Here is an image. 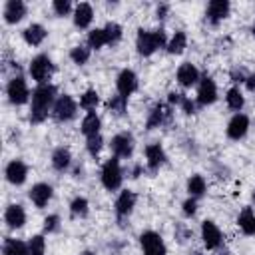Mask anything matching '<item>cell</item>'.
<instances>
[{"label": "cell", "instance_id": "obj_1", "mask_svg": "<svg viewBox=\"0 0 255 255\" xmlns=\"http://www.w3.org/2000/svg\"><path fill=\"white\" fill-rule=\"evenodd\" d=\"M58 96L60 94H58V88L54 84L34 86L32 88V100L28 104V108H30L28 122L38 126V124H44L48 118H52V108H54Z\"/></svg>", "mask_w": 255, "mask_h": 255}, {"label": "cell", "instance_id": "obj_2", "mask_svg": "<svg viewBox=\"0 0 255 255\" xmlns=\"http://www.w3.org/2000/svg\"><path fill=\"white\" fill-rule=\"evenodd\" d=\"M167 34L163 28H139L135 34V52L139 58H151L159 50H165L167 46Z\"/></svg>", "mask_w": 255, "mask_h": 255}, {"label": "cell", "instance_id": "obj_3", "mask_svg": "<svg viewBox=\"0 0 255 255\" xmlns=\"http://www.w3.org/2000/svg\"><path fill=\"white\" fill-rule=\"evenodd\" d=\"M124 165L122 159H118L116 155H110L108 159H104V163L100 165V183L106 191H120L124 185Z\"/></svg>", "mask_w": 255, "mask_h": 255}, {"label": "cell", "instance_id": "obj_4", "mask_svg": "<svg viewBox=\"0 0 255 255\" xmlns=\"http://www.w3.org/2000/svg\"><path fill=\"white\" fill-rule=\"evenodd\" d=\"M54 74H56V64H54V60H52L48 54H44V52L36 54V56L30 60V64H28V78H30L36 86L52 84Z\"/></svg>", "mask_w": 255, "mask_h": 255}, {"label": "cell", "instance_id": "obj_5", "mask_svg": "<svg viewBox=\"0 0 255 255\" xmlns=\"http://www.w3.org/2000/svg\"><path fill=\"white\" fill-rule=\"evenodd\" d=\"M4 92H6V100H8L14 108L26 106V104H30V100H32L30 84H28V80H26L22 74L12 76V78L6 82Z\"/></svg>", "mask_w": 255, "mask_h": 255}, {"label": "cell", "instance_id": "obj_6", "mask_svg": "<svg viewBox=\"0 0 255 255\" xmlns=\"http://www.w3.org/2000/svg\"><path fill=\"white\" fill-rule=\"evenodd\" d=\"M80 114V104L74 96L70 94H60L56 98V104L52 108V120L58 124H70L78 118Z\"/></svg>", "mask_w": 255, "mask_h": 255}, {"label": "cell", "instance_id": "obj_7", "mask_svg": "<svg viewBox=\"0 0 255 255\" xmlns=\"http://www.w3.org/2000/svg\"><path fill=\"white\" fill-rule=\"evenodd\" d=\"M197 108H209L219 100V88L217 82L211 76H201L199 84L195 86V96H193Z\"/></svg>", "mask_w": 255, "mask_h": 255}, {"label": "cell", "instance_id": "obj_8", "mask_svg": "<svg viewBox=\"0 0 255 255\" xmlns=\"http://www.w3.org/2000/svg\"><path fill=\"white\" fill-rule=\"evenodd\" d=\"M108 145L112 155H116L118 159H129L135 151V137L131 131H118L112 135Z\"/></svg>", "mask_w": 255, "mask_h": 255}, {"label": "cell", "instance_id": "obj_9", "mask_svg": "<svg viewBox=\"0 0 255 255\" xmlns=\"http://www.w3.org/2000/svg\"><path fill=\"white\" fill-rule=\"evenodd\" d=\"M199 239L205 251H217L223 245V231L213 219H203L199 225Z\"/></svg>", "mask_w": 255, "mask_h": 255}, {"label": "cell", "instance_id": "obj_10", "mask_svg": "<svg viewBox=\"0 0 255 255\" xmlns=\"http://www.w3.org/2000/svg\"><path fill=\"white\" fill-rule=\"evenodd\" d=\"M139 90V76L131 68H124L116 76V94L122 96L124 100H129L135 92Z\"/></svg>", "mask_w": 255, "mask_h": 255}, {"label": "cell", "instance_id": "obj_11", "mask_svg": "<svg viewBox=\"0 0 255 255\" xmlns=\"http://www.w3.org/2000/svg\"><path fill=\"white\" fill-rule=\"evenodd\" d=\"M135 205H137V193L133 189H120L114 201V213L118 221L129 219L131 213L135 211Z\"/></svg>", "mask_w": 255, "mask_h": 255}, {"label": "cell", "instance_id": "obj_12", "mask_svg": "<svg viewBox=\"0 0 255 255\" xmlns=\"http://www.w3.org/2000/svg\"><path fill=\"white\" fill-rule=\"evenodd\" d=\"M139 249L141 255H167V245L155 229H145L139 233Z\"/></svg>", "mask_w": 255, "mask_h": 255}, {"label": "cell", "instance_id": "obj_13", "mask_svg": "<svg viewBox=\"0 0 255 255\" xmlns=\"http://www.w3.org/2000/svg\"><path fill=\"white\" fill-rule=\"evenodd\" d=\"M249 128H251V120L245 112H239V114H231V118L227 120L225 124V135L231 139V141H241L247 137L249 133Z\"/></svg>", "mask_w": 255, "mask_h": 255}, {"label": "cell", "instance_id": "obj_14", "mask_svg": "<svg viewBox=\"0 0 255 255\" xmlns=\"http://www.w3.org/2000/svg\"><path fill=\"white\" fill-rule=\"evenodd\" d=\"M28 175H30V165L20 157H14L4 165V179L14 187L24 185L28 181Z\"/></svg>", "mask_w": 255, "mask_h": 255}, {"label": "cell", "instance_id": "obj_15", "mask_svg": "<svg viewBox=\"0 0 255 255\" xmlns=\"http://www.w3.org/2000/svg\"><path fill=\"white\" fill-rule=\"evenodd\" d=\"M201 72H199V68L193 64V62H181L179 66H177V70H175V82H177V86L181 88V90H191V88H195L197 84H199V80H201Z\"/></svg>", "mask_w": 255, "mask_h": 255}, {"label": "cell", "instance_id": "obj_16", "mask_svg": "<svg viewBox=\"0 0 255 255\" xmlns=\"http://www.w3.org/2000/svg\"><path fill=\"white\" fill-rule=\"evenodd\" d=\"M143 157H145V169L155 173L167 163V151L159 141H151L143 147Z\"/></svg>", "mask_w": 255, "mask_h": 255}, {"label": "cell", "instance_id": "obj_17", "mask_svg": "<svg viewBox=\"0 0 255 255\" xmlns=\"http://www.w3.org/2000/svg\"><path fill=\"white\" fill-rule=\"evenodd\" d=\"M28 199L36 209H44L50 205V201L54 199V187L48 181H36L30 189H28Z\"/></svg>", "mask_w": 255, "mask_h": 255}, {"label": "cell", "instance_id": "obj_18", "mask_svg": "<svg viewBox=\"0 0 255 255\" xmlns=\"http://www.w3.org/2000/svg\"><path fill=\"white\" fill-rule=\"evenodd\" d=\"M231 14V2L229 0H209L205 6V22L209 26H217L223 20H227Z\"/></svg>", "mask_w": 255, "mask_h": 255}, {"label": "cell", "instance_id": "obj_19", "mask_svg": "<svg viewBox=\"0 0 255 255\" xmlns=\"http://www.w3.org/2000/svg\"><path fill=\"white\" fill-rule=\"evenodd\" d=\"M94 18H96V10L90 2H78L74 6V12H72V24L76 30H92V24H94Z\"/></svg>", "mask_w": 255, "mask_h": 255}, {"label": "cell", "instance_id": "obj_20", "mask_svg": "<svg viewBox=\"0 0 255 255\" xmlns=\"http://www.w3.org/2000/svg\"><path fill=\"white\" fill-rule=\"evenodd\" d=\"M28 16V4L24 0H8L2 8V18L8 26L20 24Z\"/></svg>", "mask_w": 255, "mask_h": 255}, {"label": "cell", "instance_id": "obj_21", "mask_svg": "<svg viewBox=\"0 0 255 255\" xmlns=\"http://www.w3.org/2000/svg\"><path fill=\"white\" fill-rule=\"evenodd\" d=\"M171 106L169 104H161L157 102L149 112H147V118H145V129H155V128H163L169 120H171Z\"/></svg>", "mask_w": 255, "mask_h": 255}, {"label": "cell", "instance_id": "obj_22", "mask_svg": "<svg viewBox=\"0 0 255 255\" xmlns=\"http://www.w3.org/2000/svg\"><path fill=\"white\" fill-rule=\"evenodd\" d=\"M50 165L58 173H68L72 169V165H74V155H72L70 147L68 145L54 147L52 153H50Z\"/></svg>", "mask_w": 255, "mask_h": 255}, {"label": "cell", "instance_id": "obj_23", "mask_svg": "<svg viewBox=\"0 0 255 255\" xmlns=\"http://www.w3.org/2000/svg\"><path fill=\"white\" fill-rule=\"evenodd\" d=\"M26 221H28V213H26L24 205H20V203L6 205V209H4V223H6V227L10 231L22 229L26 225Z\"/></svg>", "mask_w": 255, "mask_h": 255}, {"label": "cell", "instance_id": "obj_24", "mask_svg": "<svg viewBox=\"0 0 255 255\" xmlns=\"http://www.w3.org/2000/svg\"><path fill=\"white\" fill-rule=\"evenodd\" d=\"M22 40L30 46V48H38L48 40V28L40 22H32L22 30Z\"/></svg>", "mask_w": 255, "mask_h": 255}, {"label": "cell", "instance_id": "obj_25", "mask_svg": "<svg viewBox=\"0 0 255 255\" xmlns=\"http://www.w3.org/2000/svg\"><path fill=\"white\" fill-rule=\"evenodd\" d=\"M102 128H104V122H102V116L98 112H88L82 122H80V133L88 139V137H94L98 133H102Z\"/></svg>", "mask_w": 255, "mask_h": 255}, {"label": "cell", "instance_id": "obj_26", "mask_svg": "<svg viewBox=\"0 0 255 255\" xmlns=\"http://www.w3.org/2000/svg\"><path fill=\"white\" fill-rule=\"evenodd\" d=\"M223 100H225L227 110H229V112H233V114L243 112L245 102H247V100H245V92L241 90V86H231V88H227V92H225Z\"/></svg>", "mask_w": 255, "mask_h": 255}, {"label": "cell", "instance_id": "obj_27", "mask_svg": "<svg viewBox=\"0 0 255 255\" xmlns=\"http://www.w3.org/2000/svg\"><path fill=\"white\" fill-rule=\"evenodd\" d=\"M189 46V38L185 34V30H175L169 38H167V46H165V52L169 56H181Z\"/></svg>", "mask_w": 255, "mask_h": 255}, {"label": "cell", "instance_id": "obj_28", "mask_svg": "<svg viewBox=\"0 0 255 255\" xmlns=\"http://www.w3.org/2000/svg\"><path fill=\"white\" fill-rule=\"evenodd\" d=\"M185 191H187V197H195V199L205 197L207 195V179L201 173H191L185 181Z\"/></svg>", "mask_w": 255, "mask_h": 255}, {"label": "cell", "instance_id": "obj_29", "mask_svg": "<svg viewBox=\"0 0 255 255\" xmlns=\"http://www.w3.org/2000/svg\"><path fill=\"white\" fill-rule=\"evenodd\" d=\"M237 227L245 237H253L255 235V209L251 205L243 207L237 215Z\"/></svg>", "mask_w": 255, "mask_h": 255}, {"label": "cell", "instance_id": "obj_30", "mask_svg": "<svg viewBox=\"0 0 255 255\" xmlns=\"http://www.w3.org/2000/svg\"><path fill=\"white\" fill-rule=\"evenodd\" d=\"M86 46H88L92 52H98V50H104L106 46H110L104 26H96V28H92V30L86 34Z\"/></svg>", "mask_w": 255, "mask_h": 255}, {"label": "cell", "instance_id": "obj_31", "mask_svg": "<svg viewBox=\"0 0 255 255\" xmlns=\"http://www.w3.org/2000/svg\"><path fill=\"white\" fill-rule=\"evenodd\" d=\"M78 104H80V110H84L86 114H88V112H96V110H98V106L102 104L98 90H96V88H86V90L80 94Z\"/></svg>", "mask_w": 255, "mask_h": 255}, {"label": "cell", "instance_id": "obj_32", "mask_svg": "<svg viewBox=\"0 0 255 255\" xmlns=\"http://www.w3.org/2000/svg\"><path fill=\"white\" fill-rule=\"evenodd\" d=\"M2 255H30L28 241L18 237H4L2 241Z\"/></svg>", "mask_w": 255, "mask_h": 255}, {"label": "cell", "instance_id": "obj_33", "mask_svg": "<svg viewBox=\"0 0 255 255\" xmlns=\"http://www.w3.org/2000/svg\"><path fill=\"white\" fill-rule=\"evenodd\" d=\"M68 209H70V217H72V219H86V217L90 215V201H88V197H84V195H76V197L70 201Z\"/></svg>", "mask_w": 255, "mask_h": 255}, {"label": "cell", "instance_id": "obj_34", "mask_svg": "<svg viewBox=\"0 0 255 255\" xmlns=\"http://www.w3.org/2000/svg\"><path fill=\"white\" fill-rule=\"evenodd\" d=\"M68 56H70V62H72V64H76V66H86V64L90 62V58H92V50H90L86 44H76V46L70 48Z\"/></svg>", "mask_w": 255, "mask_h": 255}, {"label": "cell", "instance_id": "obj_35", "mask_svg": "<svg viewBox=\"0 0 255 255\" xmlns=\"http://www.w3.org/2000/svg\"><path fill=\"white\" fill-rule=\"evenodd\" d=\"M104 30H106V36H108V44L110 46H116V44L122 42V38H124V26L120 22L110 20V22L104 24Z\"/></svg>", "mask_w": 255, "mask_h": 255}, {"label": "cell", "instance_id": "obj_36", "mask_svg": "<svg viewBox=\"0 0 255 255\" xmlns=\"http://www.w3.org/2000/svg\"><path fill=\"white\" fill-rule=\"evenodd\" d=\"M28 251H30V255H46V251H48L46 235L36 233L32 237H28Z\"/></svg>", "mask_w": 255, "mask_h": 255}, {"label": "cell", "instance_id": "obj_37", "mask_svg": "<svg viewBox=\"0 0 255 255\" xmlns=\"http://www.w3.org/2000/svg\"><path fill=\"white\" fill-rule=\"evenodd\" d=\"M62 229V217L58 213H48L42 221V233L44 235H54Z\"/></svg>", "mask_w": 255, "mask_h": 255}, {"label": "cell", "instance_id": "obj_38", "mask_svg": "<svg viewBox=\"0 0 255 255\" xmlns=\"http://www.w3.org/2000/svg\"><path fill=\"white\" fill-rule=\"evenodd\" d=\"M104 145H106V139H104V135H102V133H98V135H94V137H88V139H86V151H88V155H90V157H94V159H98V157H100V153H102Z\"/></svg>", "mask_w": 255, "mask_h": 255}, {"label": "cell", "instance_id": "obj_39", "mask_svg": "<svg viewBox=\"0 0 255 255\" xmlns=\"http://www.w3.org/2000/svg\"><path fill=\"white\" fill-rule=\"evenodd\" d=\"M74 2H70V0H52V4H50V8H52V12H54V16H58V18H66V16H70L72 18V12H74Z\"/></svg>", "mask_w": 255, "mask_h": 255}, {"label": "cell", "instance_id": "obj_40", "mask_svg": "<svg viewBox=\"0 0 255 255\" xmlns=\"http://www.w3.org/2000/svg\"><path fill=\"white\" fill-rule=\"evenodd\" d=\"M106 108H108V112L110 114H114V116H124L126 114V110H128V100H124L122 96H112L108 102H106Z\"/></svg>", "mask_w": 255, "mask_h": 255}, {"label": "cell", "instance_id": "obj_41", "mask_svg": "<svg viewBox=\"0 0 255 255\" xmlns=\"http://www.w3.org/2000/svg\"><path fill=\"white\" fill-rule=\"evenodd\" d=\"M197 209H199V199L195 197H185L183 203H181V215L185 219H191L197 215Z\"/></svg>", "mask_w": 255, "mask_h": 255}, {"label": "cell", "instance_id": "obj_42", "mask_svg": "<svg viewBox=\"0 0 255 255\" xmlns=\"http://www.w3.org/2000/svg\"><path fill=\"white\" fill-rule=\"evenodd\" d=\"M185 116H193L195 112H197V104H195V100L191 98V96H181V102H179V106H177Z\"/></svg>", "mask_w": 255, "mask_h": 255}, {"label": "cell", "instance_id": "obj_43", "mask_svg": "<svg viewBox=\"0 0 255 255\" xmlns=\"http://www.w3.org/2000/svg\"><path fill=\"white\" fill-rule=\"evenodd\" d=\"M155 16H157V20L163 22V20L169 16V4H165V2L157 4V6H155Z\"/></svg>", "mask_w": 255, "mask_h": 255}, {"label": "cell", "instance_id": "obj_44", "mask_svg": "<svg viewBox=\"0 0 255 255\" xmlns=\"http://www.w3.org/2000/svg\"><path fill=\"white\" fill-rule=\"evenodd\" d=\"M243 88L249 92V94H255V74H247L245 82H243Z\"/></svg>", "mask_w": 255, "mask_h": 255}, {"label": "cell", "instance_id": "obj_45", "mask_svg": "<svg viewBox=\"0 0 255 255\" xmlns=\"http://www.w3.org/2000/svg\"><path fill=\"white\" fill-rule=\"evenodd\" d=\"M80 255H96V253H94V251H90V249H86V251H82Z\"/></svg>", "mask_w": 255, "mask_h": 255}, {"label": "cell", "instance_id": "obj_46", "mask_svg": "<svg viewBox=\"0 0 255 255\" xmlns=\"http://www.w3.org/2000/svg\"><path fill=\"white\" fill-rule=\"evenodd\" d=\"M251 199H253V203H255V189H253V193H251Z\"/></svg>", "mask_w": 255, "mask_h": 255}]
</instances>
